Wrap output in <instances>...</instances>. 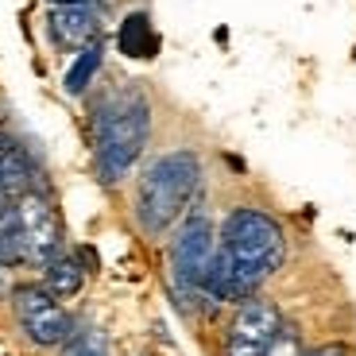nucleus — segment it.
I'll return each mask as SVG.
<instances>
[{"label":"nucleus","mask_w":356,"mask_h":356,"mask_svg":"<svg viewBox=\"0 0 356 356\" xmlns=\"http://www.w3.org/2000/svg\"><path fill=\"white\" fill-rule=\"evenodd\" d=\"M93 136V175L101 186H120L136 170L152 140V101L136 86L108 89L89 113Z\"/></svg>","instance_id":"f257e3e1"},{"label":"nucleus","mask_w":356,"mask_h":356,"mask_svg":"<svg viewBox=\"0 0 356 356\" xmlns=\"http://www.w3.org/2000/svg\"><path fill=\"white\" fill-rule=\"evenodd\" d=\"M298 356H348V348L345 345H321V348H306Z\"/></svg>","instance_id":"4468645a"},{"label":"nucleus","mask_w":356,"mask_h":356,"mask_svg":"<svg viewBox=\"0 0 356 356\" xmlns=\"http://www.w3.org/2000/svg\"><path fill=\"white\" fill-rule=\"evenodd\" d=\"M283 330V314L267 298H244L225 330V356H264Z\"/></svg>","instance_id":"0eeeda50"},{"label":"nucleus","mask_w":356,"mask_h":356,"mask_svg":"<svg viewBox=\"0 0 356 356\" xmlns=\"http://www.w3.org/2000/svg\"><path fill=\"white\" fill-rule=\"evenodd\" d=\"M51 4H93V0H51Z\"/></svg>","instance_id":"2eb2a0df"},{"label":"nucleus","mask_w":356,"mask_h":356,"mask_svg":"<svg viewBox=\"0 0 356 356\" xmlns=\"http://www.w3.org/2000/svg\"><path fill=\"white\" fill-rule=\"evenodd\" d=\"M217 252L225 256L232 279L241 286L244 298L259 291V283L275 275L286 259V232L271 213L256 205H236L221 225V241Z\"/></svg>","instance_id":"7ed1b4c3"},{"label":"nucleus","mask_w":356,"mask_h":356,"mask_svg":"<svg viewBox=\"0 0 356 356\" xmlns=\"http://www.w3.org/2000/svg\"><path fill=\"white\" fill-rule=\"evenodd\" d=\"M47 31H51L54 47L81 51V47L101 39V16L93 4H54L47 16Z\"/></svg>","instance_id":"6e6552de"},{"label":"nucleus","mask_w":356,"mask_h":356,"mask_svg":"<svg viewBox=\"0 0 356 356\" xmlns=\"http://www.w3.org/2000/svg\"><path fill=\"white\" fill-rule=\"evenodd\" d=\"M298 353H302V348H298V333L283 325V330H279V337L271 341V348H267L264 356H298Z\"/></svg>","instance_id":"ddd939ff"},{"label":"nucleus","mask_w":356,"mask_h":356,"mask_svg":"<svg viewBox=\"0 0 356 356\" xmlns=\"http://www.w3.org/2000/svg\"><path fill=\"white\" fill-rule=\"evenodd\" d=\"M58 356H108V348L97 330H81V333H70L58 345Z\"/></svg>","instance_id":"f8f14e48"},{"label":"nucleus","mask_w":356,"mask_h":356,"mask_svg":"<svg viewBox=\"0 0 356 356\" xmlns=\"http://www.w3.org/2000/svg\"><path fill=\"white\" fill-rule=\"evenodd\" d=\"M12 314H16L24 337L31 341V345H39V348L63 345V341L74 333L70 314L58 306V298H54L47 286H35V283L16 286V291H12Z\"/></svg>","instance_id":"39448f33"},{"label":"nucleus","mask_w":356,"mask_h":356,"mask_svg":"<svg viewBox=\"0 0 356 356\" xmlns=\"http://www.w3.org/2000/svg\"><path fill=\"white\" fill-rule=\"evenodd\" d=\"M116 47H120L124 58H140V63L155 58L159 54V35L152 27V16L147 12H128L120 31H116Z\"/></svg>","instance_id":"1a4fd4ad"},{"label":"nucleus","mask_w":356,"mask_h":356,"mask_svg":"<svg viewBox=\"0 0 356 356\" xmlns=\"http://www.w3.org/2000/svg\"><path fill=\"white\" fill-rule=\"evenodd\" d=\"M217 252V232L213 221L205 209H190L182 221H178V232L170 241V286H175L182 310H194V302L213 306V298L202 291L205 267Z\"/></svg>","instance_id":"20e7f679"},{"label":"nucleus","mask_w":356,"mask_h":356,"mask_svg":"<svg viewBox=\"0 0 356 356\" xmlns=\"http://www.w3.org/2000/svg\"><path fill=\"white\" fill-rule=\"evenodd\" d=\"M101 63H105V43H101V39L81 47V51H74V63L66 66V74H63V89L70 97H86L93 78L101 74Z\"/></svg>","instance_id":"9d476101"},{"label":"nucleus","mask_w":356,"mask_h":356,"mask_svg":"<svg viewBox=\"0 0 356 356\" xmlns=\"http://www.w3.org/2000/svg\"><path fill=\"white\" fill-rule=\"evenodd\" d=\"M4 286H8V279H4V267H0V291H4Z\"/></svg>","instance_id":"dca6fc26"},{"label":"nucleus","mask_w":356,"mask_h":356,"mask_svg":"<svg viewBox=\"0 0 356 356\" xmlns=\"http://www.w3.org/2000/svg\"><path fill=\"white\" fill-rule=\"evenodd\" d=\"M47 271H43V279H47V291L54 294V298H70V294H78L81 291V283H86V271H81V264L74 256H58L54 259H47Z\"/></svg>","instance_id":"9b49d317"},{"label":"nucleus","mask_w":356,"mask_h":356,"mask_svg":"<svg viewBox=\"0 0 356 356\" xmlns=\"http://www.w3.org/2000/svg\"><path fill=\"white\" fill-rule=\"evenodd\" d=\"M202 155L194 147H175V152L155 155L140 170L132 197V213L147 236H167L182 217L190 213L197 190H202Z\"/></svg>","instance_id":"f03ea898"},{"label":"nucleus","mask_w":356,"mask_h":356,"mask_svg":"<svg viewBox=\"0 0 356 356\" xmlns=\"http://www.w3.org/2000/svg\"><path fill=\"white\" fill-rule=\"evenodd\" d=\"M12 225L24 244V259L47 264L63 252V221L54 213V205L43 197V190H27L12 202Z\"/></svg>","instance_id":"423d86ee"}]
</instances>
